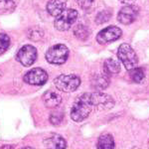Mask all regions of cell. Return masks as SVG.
I'll return each mask as SVG.
<instances>
[{"instance_id": "26", "label": "cell", "mask_w": 149, "mask_h": 149, "mask_svg": "<svg viewBox=\"0 0 149 149\" xmlns=\"http://www.w3.org/2000/svg\"><path fill=\"white\" fill-rule=\"evenodd\" d=\"M0 149H13V147H12L11 145H4V146H2Z\"/></svg>"}, {"instance_id": "17", "label": "cell", "mask_w": 149, "mask_h": 149, "mask_svg": "<svg viewBox=\"0 0 149 149\" xmlns=\"http://www.w3.org/2000/svg\"><path fill=\"white\" fill-rule=\"evenodd\" d=\"M91 31L88 27H86L84 24H78L74 28V35L81 41H86L90 37Z\"/></svg>"}, {"instance_id": "19", "label": "cell", "mask_w": 149, "mask_h": 149, "mask_svg": "<svg viewBox=\"0 0 149 149\" xmlns=\"http://www.w3.org/2000/svg\"><path fill=\"white\" fill-rule=\"evenodd\" d=\"M16 8V3L14 0H0V14H9Z\"/></svg>"}, {"instance_id": "3", "label": "cell", "mask_w": 149, "mask_h": 149, "mask_svg": "<svg viewBox=\"0 0 149 149\" xmlns=\"http://www.w3.org/2000/svg\"><path fill=\"white\" fill-rule=\"evenodd\" d=\"M56 88L61 92H74L81 85V79L77 74H61L54 80Z\"/></svg>"}, {"instance_id": "2", "label": "cell", "mask_w": 149, "mask_h": 149, "mask_svg": "<svg viewBox=\"0 0 149 149\" xmlns=\"http://www.w3.org/2000/svg\"><path fill=\"white\" fill-rule=\"evenodd\" d=\"M117 57L121 62L122 65L125 67L126 70H131L136 68L138 65V58L134 50L132 49L129 44H121L117 51Z\"/></svg>"}, {"instance_id": "25", "label": "cell", "mask_w": 149, "mask_h": 149, "mask_svg": "<svg viewBox=\"0 0 149 149\" xmlns=\"http://www.w3.org/2000/svg\"><path fill=\"white\" fill-rule=\"evenodd\" d=\"M119 1H120L121 3H123V4H127V5H128V4H131L132 2L135 1V0H119Z\"/></svg>"}, {"instance_id": "18", "label": "cell", "mask_w": 149, "mask_h": 149, "mask_svg": "<svg viewBox=\"0 0 149 149\" xmlns=\"http://www.w3.org/2000/svg\"><path fill=\"white\" fill-rule=\"evenodd\" d=\"M129 77H130L131 81L136 84L142 83L144 78H145V73H144L143 69L141 68H133L129 70Z\"/></svg>"}, {"instance_id": "5", "label": "cell", "mask_w": 149, "mask_h": 149, "mask_svg": "<svg viewBox=\"0 0 149 149\" xmlns=\"http://www.w3.org/2000/svg\"><path fill=\"white\" fill-rule=\"evenodd\" d=\"M79 13L74 9H66L55 19V28L59 31H68L77 21Z\"/></svg>"}, {"instance_id": "1", "label": "cell", "mask_w": 149, "mask_h": 149, "mask_svg": "<svg viewBox=\"0 0 149 149\" xmlns=\"http://www.w3.org/2000/svg\"><path fill=\"white\" fill-rule=\"evenodd\" d=\"M93 104L91 100V93H86L81 95L77 98V100L72 107L71 117L74 121L81 122L88 118V116L93 111Z\"/></svg>"}, {"instance_id": "10", "label": "cell", "mask_w": 149, "mask_h": 149, "mask_svg": "<svg viewBox=\"0 0 149 149\" xmlns=\"http://www.w3.org/2000/svg\"><path fill=\"white\" fill-rule=\"evenodd\" d=\"M139 13V8L135 5H128L122 7L117 14V20L123 25H129L136 20Z\"/></svg>"}, {"instance_id": "27", "label": "cell", "mask_w": 149, "mask_h": 149, "mask_svg": "<svg viewBox=\"0 0 149 149\" xmlns=\"http://www.w3.org/2000/svg\"><path fill=\"white\" fill-rule=\"evenodd\" d=\"M20 149H35L33 147H29V146H26V147H23V148H20Z\"/></svg>"}, {"instance_id": "8", "label": "cell", "mask_w": 149, "mask_h": 149, "mask_svg": "<svg viewBox=\"0 0 149 149\" xmlns=\"http://www.w3.org/2000/svg\"><path fill=\"white\" fill-rule=\"evenodd\" d=\"M122 31L120 28L116 27V26H109L102 31L98 32L97 36V41L100 44H109V43L114 42L117 39L121 37Z\"/></svg>"}, {"instance_id": "4", "label": "cell", "mask_w": 149, "mask_h": 149, "mask_svg": "<svg viewBox=\"0 0 149 149\" xmlns=\"http://www.w3.org/2000/svg\"><path fill=\"white\" fill-rule=\"evenodd\" d=\"M69 58V49L64 44H57L49 48L46 53V60L50 64L62 65Z\"/></svg>"}, {"instance_id": "20", "label": "cell", "mask_w": 149, "mask_h": 149, "mask_svg": "<svg viewBox=\"0 0 149 149\" xmlns=\"http://www.w3.org/2000/svg\"><path fill=\"white\" fill-rule=\"evenodd\" d=\"M44 36V32L43 30L39 27H32L28 30V37L29 39L33 41H39L43 38Z\"/></svg>"}, {"instance_id": "13", "label": "cell", "mask_w": 149, "mask_h": 149, "mask_svg": "<svg viewBox=\"0 0 149 149\" xmlns=\"http://www.w3.org/2000/svg\"><path fill=\"white\" fill-rule=\"evenodd\" d=\"M43 102L45 105L49 109H55L59 107L62 102V97L56 92L53 91H48L43 95Z\"/></svg>"}, {"instance_id": "6", "label": "cell", "mask_w": 149, "mask_h": 149, "mask_svg": "<svg viewBox=\"0 0 149 149\" xmlns=\"http://www.w3.org/2000/svg\"><path fill=\"white\" fill-rule=\"evenodd\" d=\"M37 50L32 45H25L21 48L16 55L17 61L24 67H30L37 60Z\"/></svg>"}, {"instance_id": "11", "label": "cell", "mask_w": 149, "mask_h": 149, "mask_svg": "<svg viewBox=\"0 0 149 149\" xmlns=\"http://www.w3.org/2000/svg\"><path fill=\"white\" fill-rule=\"evenodd\" d=\"M44 145L47 149H66L67 143L64 137L56 133H53L44 139Z\"/></svg>"}, {"instance_id": "28", "label": "cell", "mask_w": 149, "mask_h": 149, "mask_svg": "<svg viewBox=\"0 0 149 149\" xmlns=\"http://www.w3.org/2000/svg\"><path fill=\"white\" fill-rule=\"evenodd\" d=\"M148 148H149V141H148Z\"/></svg>"}, {"instance_id": "12", "label": "cell", "mask_w": 149, "mask_h": 149, "mask_svg": "<svg viewBox=\"0 0 149 149\" xmlns=\"http://www.w3.org/2000/svg\"><path fill=\"white\" fill-rule=\"evenodd\" d=\"M68 0H49L47 4V11L51 16L57 17L66 10Z\"/></svg>"}, {"instance_id": "16", "label": "cell", "mask_w": 149, "mask_h": 149, "mask_svg": "<svg viewBox=\"0 0 149 149\" xmlns=\"http://www.w3.org/2000/svg\"><path fill=\"white\" fill-rule=\"evenodd\" d=\"M114 139L111 134H102L97 139V149H113Z\"/></svg>"}, {"instance_id": "14", "label": "cell", "mask_w": 149, "mask_h": 149, "mask_svg": "<svg viewBox=\"0 0 149 149\" xmlns=\"http://www.w3.org/2000/svg\"><path fill=\"white\" fill-rule=\"evenodd\" d=\"M109 86V76L107 74H97L92 79V86L97 91L105 90Z\"/></svg>"}, {"instance_id": "21", "label": "cell", "mask_w": 149, "mask_h": 149, "mask_svg": "<svg viewBox=\"0 0 149 149\" xmlns=\"http://www.w3.org/2000/svg\"><path fill=\"white\" fill-rule=\"evenodd\" d=\"M10 46V38L5 33H0V55L6 52Z\"/></svg>"}, {"instance_id": "23", "label": "cell", "mask_w": 149, "mask_h": 149, "mask_svg": "<svg viewBox=\"0 0 149 149\" xmlns=\"http://www.w3.org/2000/svg\"><path fill=\"white\" fill-rule=\"evenodd\" d=\"M63 118H64L63 112L55 111L50 115V122H51L53 125H59V124H61V122L63 121Z\"/></svg>"}, {"instance_id": "22", "label": "cell", "mask_w": 149, "mask_h": 149, "mask_svg": "<svg viewBox=\"0 0 149 149\" xmlns=\"http://www.w3.org/2000/svg\"><path fill=\"white\" fill-rule=\"evenodd\" d=\"M111 17V12L109 10H102L95 17V23L97 24H103L109 20Z\"/></svg>"}, {"instance_id": "24", "label": "cell", "mask_w": 149, "mask_h": 149, "mask_svg": "<svg viewBox=\"0 0 149 149\" xmlns=\"http://www.w3.org/2000/svg\"><path fill=\"white\" fill-rule=\"evenodd\" d=\"M93 1H95V0H77V3H78V5L80 6L81 9L88 10V9H90L91 7L93 6Z\"/></svg>"}, {"instance_id": "15", "label": "cell", "mask_w": 149, "mask_h": 149, "mask_svg": "<svg viewBox=\"0 0 149 149\" xmlns=\"http://www.w3.org/2000/svg\"><path fill=\"white\" fill-rule=\"evenodd\" d=\"M120 72V65L113 59H107L103 63V73L107 76L116 74Z\"/></svg>"}, {"instance_id": "9", "label": "cell", "mask_w": 149, "mask_h": 149, "mask_svg": "<svg viewBox=\"0 0 149 149\" xmlns=\"http://www.w3.org/2000/svg\"><path fill=\"white\" fill-rule=\"evenodd\" d=\"M47 81V72L41 68H34L30 70L24 76V81L32 86H43L46 84Z\"/></svg>"}, {"instance_id": "7", "label": "cell", "mask_w": 149, "mask_h": 149, "mask_svg": "<svg viewBox=\"0 0 149 149\" xmlns=\"http://www.w3.org/2000/svg\"><path fill=\"white\" fill-rule=\"evenodd\" d=\"M93 107L98 110H107L114 107V100L110 95L103 93H91Z\"/></svg>"}]
</instances>
